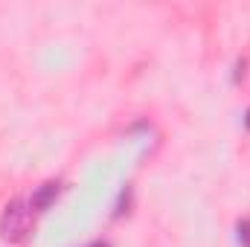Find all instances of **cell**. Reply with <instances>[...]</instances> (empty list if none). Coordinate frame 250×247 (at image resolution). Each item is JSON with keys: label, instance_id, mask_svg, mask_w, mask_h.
Returning a JSON list of instances; mask_svg holds the SVG:
<instances>
[{"label": "cell", "instance_id": "1", "mask_svg": "<svg viewBox=\"0 0 250 247\" xmlns=\"http://www.w3.org/2000/svg\"><path fill=\"white\" fill-rule=\"evenodd\" d=\"M29 221H32V209L23 198H15L3 206V215H0V239L3 242H21L26 233H29Z\"/></svg>", "mask_w": 250, "mask_h": 247}, {"label": "cell", "instance_id": "2", "mask_svg": "<svg viewBox=\"0 0 250 247\" xmlns=\"http://www.w3.org/2000/svg\"><path fill=\"white\" fill-rule=\"evenodd\" d=\"M56 198H59V184H56V181H44V184L32 192V198H29V209H35V212H47V209L56 204Z\"/></svg>", "mask_w": 250, "mask_h": 247}, {"label": "cell", "instance_id": "3", "mask_svg": "<svg viewBox=\"0 0 250 247\" xmlns=\"http://www.w3.org/2000/svg\"><path fill=\"white\" fill-rule=\"evenodd\" d=\"M239 242H242V247H250V218L239 221Z\"/></svg>", "mask_w": 250, "mask_h": 247}, {"label": "cell", "instance_id": "4", "mask_svg": "<svg viewBox=\"0 0 250 247\" xmlns=\"http://www.w3.org/2000/svg\"><path fill=\"white\" fill-rule=\"evenodd\" d=\"M90 247H111V245H108V242H93Z\"/></svg>", "mask_w": 250, "mask_h": 247}, {"label": "cell", "instance_id": "5", "mask_svg": "<svg viewBox=\"0 0 250 247\" xmlns=\"http://www.w3.org/2000/svg\"><path fill=\"white\" fill-rule=\"evenodd\" d=\"M245 123H248V128H250V111H248V120H245Z\"/></svg>", "mask_w": 250, "mask_h": 247}]
</instances>
